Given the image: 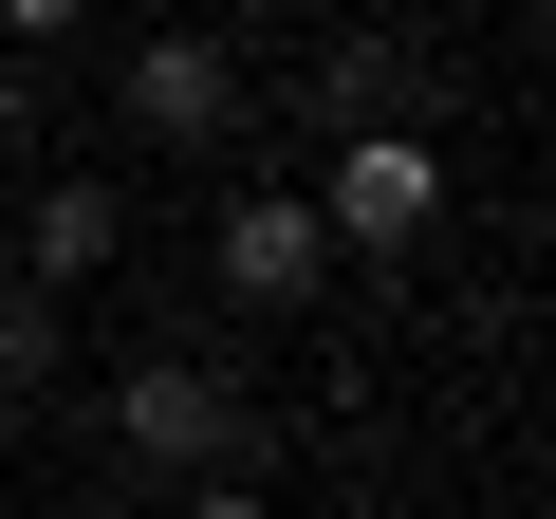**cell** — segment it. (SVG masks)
<instances>
[{
  "instance_id": "6",
  "label": "cell",
  "mask_w": 556,
  "mask_h": 519,
  "mask_svg": "<svg viewBox=\"0 0 556 519\" xmlns=\"http://www.w3.org/2000/svg\"><path fill=\"white\" fill-rule=\"evenodd\" d=\"M38 371H56V298L0 279V408H38Z\"/></svg>"
},
{
  "instance_id": "3",
  "label": "cell",
  "mask_w": 556,
  "mask_h": 519,
  "mask_svg": "<svg viewBox=\"0 0 556 519\" xmlns=\"http://www.w3.org/2000/svg\"><path fill=\"white\" fill-rule=\"evenodd\" d=\"M204 279H223L241 316H298V298H334V223H316V186H241V204L204 223Z\"/></svg>"
},
{
  "instance_id": "10",
  "label": "cell",
  "mask_w": 556,
  "mask_h": 519,
  "mask_svg": "<svg viewBox=\"0 0 556 519\" xmlns=\"http://www.w3.org/2000/svg\"><path fill=\"white\" fill-rule=\"evenodd\" d=\"M334 519H427V501H334Z\"/></svg>"
},
{
  "instance_id": "9",
  "label": "cell",
  "mask_w": 556,
  "mask_h": 519,
  "mask_svg": "<svg viewBox=\"0 0 556 519\" xmlns=\"http://www.w3.org/2000/svg\"><path fill=\"white\" fill-rule=\"evenodd\" d=\"M186 519H278V501L260 482H186Z\"/></svg>"
},
{
  "instance_id": "7",
  "label": "cell",
  "mask_w": 556,
  "mask_h": 519,
  "mask_svg": "<svg viewBox=\"0 0 556 519\" xmlns=\"http://www.w3.org/2000/svg\"><path fill=\"white\" fill-rule=\"evenodd\" d=\"M93 0H0V56H38V38H75Z\"/></svg>"
},
{
  "instance_id": "1",
  "label": "cell",
  "mask_w": 556,
  "mask_h": 519,
  "mask_svg": "<svg viewBox=\"0 0 556 519\" xmlns=\"http://www.w3.org/2000/svg\"><path fill=\"white\" fill-rule=\"evenodd\" d=\"M112 445H130L149 482H241V464H260V408H241L223 353H130V371H112Z\"/></svg>"
},
{
  "instance_id": "2",
  "label": "cell",
  "mask_w": 556,
  "mask_h": 519,
  "mask_svg": "<svg viewBox=\"0 0 556 519\" xmlns=\"http://www.w3.org/2000/svg\"><path fill=\"white\" fill-rule=\"evenodd\" d=\"M316 223H334V260H408V241H445V149H427V130H334Z\"/></svg>"
},
{
  "instance_id": "8",
  "label": "cell",
  "mask_w": 556,
  "mask_h": 519,
  "mask_svg": "<svg viewBox=\"0 0 556 519\" xmlns=\"http://www.w3.org/2000/svg\"><path fill=\"white\" fill-rule=\"evenodd\" d=\"M38 112H56V93H38L20 56H0V167H20V149H38Z\"/></svg>"
},
{
  "instance_id": "4",
  "label": "cell",
  "mask_w": 556,
  "mask_h": 519,
  "mask_svg": "<svg viewBox=\"0 0 556 519\" xmlns=\"http://www.w3.org/2000/svg\"><path fill=\"white\" fill-rule=\"evenodd\" d=\"M112 130H130V149H223V130H241V56L167 20V38L112 75Z\"/></svg>"
},
{
  "instance_id": "5",
  "label": "cell",
  "mask_w": 556,
  "mask_h": 519,
  "mask_svg": "<svg viewBox=\"0 0 556 519\" xmlns=\"http://www.w3.org/2000/svg\"><path fill=\"white\" fill-rule=\"evenodd\" d=\"M130 260V186H93V167H56V186H20V279L38 298H75V279H112Z\"/></svg>"
}]
</instances>
